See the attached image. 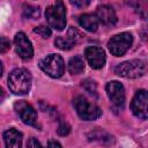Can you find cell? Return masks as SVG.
Wrapping results in <instances>:
<instances>
[{
  "label": "cell",
  "mask_w": 148,
  "mask_h": 148,
  "mask_svg": "<svg viewBox=\"0 0 148 148\" xmlns=\"http://www.w3.org/2000/svg\"><path fill=\"white\" fill-rule=\"evenodd\" d=\"M9 90L15 95L28 94L31 87V75L25 68H15L8 75Z\"/></svg>",
  "instance_id": "1"
},
{
  "label": "cell",
  "mask_w": 148,
  "mask_h": 148,
  "mask_svg": "<svg viewBox=\"0 0 148 148\" xmlns=\"http://www.w3.org/2000/svg\"><path fill=\"white\" fill-rule=\"evenodd\" d=\"M147 66L143 60H128L119 64L114 72L117 75L125 77V79H138L146 74Z\"/></svg>",
  "instance_id": "2"
},
{
  "label": "cell",
  "mask_w": 148,
  "mask_h": 148,
  "mask_svg": "<svg viewBox=\"0 0 148 148\" xmlns=\"http://www.w3.org/2000/svg\"><path fill=\"white\" fill-rule=\"evenodd\" d=\"M45 17L49 25L56 30H62L66 27V7L62 1L49 6L45 10Z\"/></svg>",
  "instance_id": "3"
},
{
  "label": "cell",
  "mask_w": 148,
  "mask_h": 148,
  "mask_svg": "<svg viewBox=\"0 0 148 148\" xmlns=\"http://www.w3.org/2000/svg\"><path fill=\"white\" fill-rule=\"evenodd\" d=\"M74 108H75L79 117L86 121L95 120V119L99 118L102 114V110L97 105L90 103L83 96H77L74 98Z\"/></svg>",
  "instance_id": "4"
},
{
  "label": "cell",
  "mask_w": 148,
  "mask_h": 148,
  "mask_svg": "<svg viewBox=\"0 0 148 148\" xmlns=\"http://www.w3.org/2000/svg\"><path fill=\"white\" fill-rule=\"evenodd\" d=\"M39 67L49 76L58 79L62 76L65 72L64 59L59 54H49L39 61Z\"/></svg>",
  "instance_id": "5"
},
{
  "label": "cell",
  "mask_w": 148,
  "mask_h": 148,
  "mask_svg": "<svg viewBox=\"0 0 148 148\" xmlns=\"http://www.w3.org/2000/svg\"><path fill=\"white\" fill-rule=\"evenodd\" d=\"M132 42H133V37L130 32H120L111 37V39L108 43V47L113 56L120 57L125 54L126 51L131 47Z\"/></svg>",
  "instance_id": "6"
},
{
  "label": "cell",
  "mask_w": 148,
  "mask_h": 148,
  "mask_svg": "<svg viewBox=\"0 0 148 148\" xmlns=\"http://www.w3.org/2000/svg\"><path fill=\"white\" fill-rule=\"evenodd\" d=\"M14 109L24 124L34 127H39L37 121V112L31 104L25 101H17L14 104Z\"/></svg>",
  "instance_id": "7"
},
{
  "label": "cell",
  "mask_w": 148,
  "mask_h": 148,
  "mask_svg": "<svg viewBox=\"0 0 148 148\" xmlns=\"http://www.w3.org/2000/svg\"><path fill=\"white\" fill-rule=\"evenodd\" d=\"M131 110L133 114L142 120H146L148 117V94L146 90H138L132 99Z\"/></svg>",
  "instance_id": "8"
},
{
  "label": "cell",
  "mask_w": 148,
  "mask_h": 148,
  "mask_svg": "<svg viewBox=\"0 0 148 148\" xmlns=\"http://www.w3.org/2000/svg\"><path fill=\"white\" fill-rule=\"evenodd\" d=\"M105 90L108 94L109 99L112 102L113 105L118 108H123L125 104V90L120 82L118 81H110L105 86Z\"/></svg>",
  "instance_id": "9"
},
{
  "label": "cell",
  "mask_w": 148,
  "mask_h": 148,
  "mask_svg": "<svg viewBox=\"0 0 148 148\" xmlns=\"http://www.w3.org/2000/svg\"><path fill=\"white\" fill-rule=\"evenodd\" d=\"M15 51L22 59H30L34 56V49L24 32L20 31L14 37Z\"/></svg>",
  "instance_id": "10"
},
{
  "label": "cell",
  "mask_w": 148,
  "mask_h": 148,
  "mask_svg": "<svg viewBox=\"0 0 148 148\" xmlns=\"http://www.w3.org/2000/svg\"><path fill=\"white\" fill-rule=\"evenodd\" d=\"M84 56L91 68L99 69L105 64V52L103 49L97 46H88L84 50Z\"/></svg>",
  "instance_id": "11"
},
{
  "label": "cell",
  "mask_w": 148,
  "mask_h": 148,
  "mask_svg": "<svg viewBox=\"0 0 148 148\" xmlns=\"http://www.w3.org/2000/svg\"><path fill=\"white\" fill-rule=\"evenodd\" d=\"M96 17L98 22L103 23L104 25H113L117 22V15L114 9L109 5H102L97 8Z\"/></svg>",
  "instance_id": "12"
},
{
  "label": "cell",
  "mask_w": 148,
  "mask_h": 148,
  "mask_svg": "<svg viewBox=\"0 0 148 148\" xmlns=\"http://www.w3.org/2000/svg\"><path fill=\"white\" fill-rule=\"evenodd\" d=\"M3 140L6 148H21L22 134L16 128H9L3 133Z\"/></svg>",
  "instance_id": "13"
},
{
  "label": "cell",
  "mask_w": 148,
  "mask_h": 148,
  "mask_svg": "<svg viewBox=\"0 0 148 148\" xmlns=\"http://www.w3.org/2000/svg\"><path fill=\"white\" fill-rule=\"evenodd\" d=\"M79 23L87 31L94 32V31L97 30L99 22H98V20H97L95 14H82L79 17Z\"/></svg>",
  "instance_id": "14"
},
{
  "label": "cell",
  "mask_w": 148,
  "mask_h": 148,
  "mask_svg": "<svg viewBox=\"0 0 148 148\" xmlns=\"http://www.w3.org/2000/svg\"><path fill=\"white\" fill-rule=\"evenodd\" d=\"M84 69V62L82 60V58H80L79 56H75L73 58L69 59L68 61V71L71 74L73 75H76V74H80L82 73Z\"/></svg>",
  "instance_id": "15"
},
{
  "label": "cell",
  "mask_w": 148,
  "mask_h": 148,
  "mask_svg": "<svg viewBox=\"0 0 148 148\" xmlns=\"http://www.w3.org/2000/svg\"><path fill=\"white\" fill-rule=\"evenodd\" d=\"M89 140H95V141H111V136L101 128H96L94 131H91L88 134Z\"/></svg>",
  "instance_id": "16"
},
{
  "label": "cell",
  "mask_w": 148,
  "mask_h": 148,
  "mask_svg": "<svg viewBox=\"0 0 148 148\" xmlns=\"http://www.w3.org/2000/svg\"><path fill=\"white\" fill-rule=\"evenodd\" d=\"M83 35L76 29V28H73V27H71L69 29H68V31H67V39L71 42V44L74 46L75 44H77V43H80L82 39H83Z\"/></svg>",
  "instance_id": "17"
},
{
  "label": "cell",
  "mask_w": 148,
  "mask_h": 148,
  "mask_svg": "<svg viewBox=\"0 0 148 148\" xmlns=\"http://www.w3.org/2000/svg\"><path fill=\"white\" fill-rule=\"evenodd\" d=\"M23 15L28 18H32V20H36L39 17L40 15V9L38 7H34V6H30V5H25L24 6V9H23Z\"/></svg>",
  "instance_id": "18"
},
{
  "label": "cell",
  "mask_w": 148,
  "mask_h": 148,
  "mask_svg": "<svg viewBox=\"0 0 148 148\" xmlns=\"http://www.w3.org/2000/svg\"><path fill=\"white\" fill-rule=\"evenodd\" d=\"M82 87H83V88L86 89V91L89 92L91 96L97 97V87H96L95 81L87 79V80H84V81L82 82Z\"/></svg>",
  "instance_id": "19"
},
{
  "label": "cell",
  "mask_w": 148,
  "mask_h": 148,
  "mask_svg": "<svg viewBox=\"0 0 148 148\" xmlns=\"http://www.w3.org/2000/svg\"><path fill=\"white\" fill-rule=\"evenodd\" d=\"M54 44H56V46L59 47L60 50H69V49H72V46H73V45L71 44V42H69L66 37H62V36L57 37L56 40H54Z\"/></svg>",
  "instance_id": "20"
},
{
  "label": "cell",
  "mask_w": 148,
  "mask_h": 148,
  "mask_svg": "<svg viewBox=\"0 0 148 148\" xmlns=\"http://www.w3.org/2000/svg\"><path fill=\"white\" fill-rule=\"evenodd\" d=\"M34 32H36L37 35H39L40 37L43 38H49L51 36V30L49 27L46 25H39V27H36L34 29Z\"/></svg>",
  "instance_id": "21"
},
{
  "label": "cell",
  "mask_w": 148,
  "mask_h": 148,
  "mask_svg": "<svg viewBox=\"0 0 148 148\" xmlns=\"http://www.w3.org/2000/svg\"><path fill=\"white\" fill-rule=\"evenodd\" d=\"M69 132H71V126H69L67 123H65V121L60 123V125L58 126V134L61 135V136H65V135H67Z\"/></svg>",
  "instance_id": "22"
},
{
  "label": "cell",
  "mask_w": 148,
  "mask_h": 148,
  "mask_svg": "<svg viewBox=\"0 0 148 148\" xmlns=\"http://www.w3.org/2000/svg\"><path fill=\"white\" fill-rule=\"evenodd\" d=\"M10 49V42L6 37H0V53H6Z\"/></svg>",
  "instance_id": "23"
},
{
  "label": "cell",
  "mask_w": 148,
  "mask_h": 148,
  "mask_svg": "<svg viewBox=\"0 0 148 148\" xmlns=\"http://www.w3.org/2000/svg\"><path fill=\"white\" fill-rule=\"evenodd\" d=\"M27 148H43V146L40 145V142L37 139L30 138L27 142Z\"/></svg>",
  "instance_id": "24"
},
{
  "label": "cell",
  "mask_w": 148,
  "mask_h": 148,
  "mask_svg": "<svg viewBox=\"0 0 148 148\" xmlns=\"http://www.w3.org/2000/svg\"><path fill=\"white\" fill-rule=\"evenodd\" d=\"M47 148H62V146L56 140H50L47 143Z\"/></svg>",
  "instance_id": "25"
},
{
  "label": "cell",
  "mask_w": 148,
  "mask_h": 148,
  "mask_svg": "<svg viewBox=\"0 0 148 148\" xmlns=\"http://www.w3.org/2000/svg\"><path fill=\"white\" fill-rule=\"evenodd\" d=\"M71 3L74 6H79V7H84V6H88L90 2L89 1H71Z\"/></svg>",
  "instance_id": "26"
},
{
  "label": "cell",
  "mask_w": 148,
  "mask_h": 148,
  "mask_svg": "<svg viewBox=\"0 0 148 148\" xmlns=\"http://www.w3.org/2000/svg\"><path fill=\"white\" fill-rule=\"evenodd\" d=\"M5 98V92H3V89L0 87V102H2Z\"/></svg>",
  "instance_id": "27"
},
{
  "label": "cell",
  "mask_w": 148,
  "mask_h": 148,
  "mask_svg": "<svg viewBox=\"0 0 148 148\" xmlns=\"http://www.w3.org/2000/svg\"><path fill=\"white\" fill-rule=\"evenodd\" d=\"M2 73H3V66H2V62L0 61V77H1Z\"/></svg>",
  "instance_id": "28"
}]
</instances>
